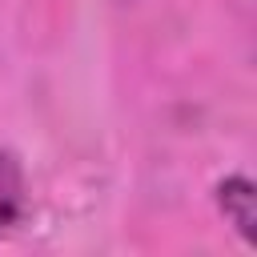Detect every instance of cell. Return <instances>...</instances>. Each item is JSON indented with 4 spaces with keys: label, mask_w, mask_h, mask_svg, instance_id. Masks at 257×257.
<instances>
[{
    "label": "cell",
    "mask_w": 257,
    "mask_h": 257,
    "mask_svg": "<svg viewBox=\"0 0 257 257\" xmlns=\"http://www.w3.org/2000/svg\"><path fill=\"white\" fill-rule=\"evenodd\" d=\"M217 209L225 213V221L245 237V241H253L257 237V189H253V181L249 177H225L221 185H217Z\"/></svg>",
    "instance_id": "cell-1"
},
{
    "label": "cell",
    "mask_w": 257,
    "mask_h": 257,
    "mask_svg": "<svg viewBox=\"0 0 257 257\" xmlns=\"http://www.w3.org/2000/svg\"><path fill=\"white\" fill-rule=\"evenodd\" d=\"M24 213V169L12 153H0V237Z\"/></svg>",
    "instance_id": "cell-2"
}]
</instances>
